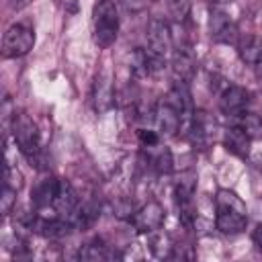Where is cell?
<instances>
[{
	"label": "cell",
	"instance_id": "15",
	"mask_svg": "<svg viewBox=\"0 0 262 262\" xmlns=\"http://www.w3.org/2000/svg\"><path fill=\"white\" fill-rule=\"evenodd\" d=\"M250 141H252V137L248 135V131H246L239 123L227 127L225 135H223V143H225V147H227L231 154L242 156V158L248 156V151H250Z\"/></svg>",
	"mask_w": 262,
	"mask_h": 262
},
{
	"label": "cell",
	"instance_id": "5",
	"mask_svg": "<svg viewBox=\"0 0 262 262\" xmlns=\"http://www.w3.org/2000/svg\"><path fill=\"white\" fill-rule=\"evenodd\" d=\"M35 45V33L31 27L16 23L6 29L4 39H2V55L4 57H20L27 55Z\"/></svg>",
	"mask_w": 262,
	"mask_h": 262
},
{
	"label": "cell",
	"instance_id": "10",
	"mask_svg": "<svg viewBox=\"0 0 262 262\" xmlns=\"http://www.w3.org/2000/svg\"><path fill=\"white\" fill-rule=\"evenodd\" d=\"M196 72V59L188 47H180L172 53V74L176 82H190Z\"/></svg>",
	"mask_w": 262,
	"mask_h": 262
},
{
	"label": "cell",
	"instance_id": "6",
	"mask_svg": "<svg viewBox=\"0 0 262 262\" xmlns=\"http://www.w3.org/2000/svg\"><path fill=\"white\" fill-rule=\"evenodd\" d=\"M250 104V92L242 86H225L219 96V108L227 117H239Z\"/></svg>",
	"mask_w": 262,
	"mask_h": 262
},
{
	"label": "cell",
	"instance_id": "13",
	"mask_svg": "<svg viewBox=\"0 0 262 262\" xmlns=\"http://www.w3.org/2000/svg\"><path fill=\"white\" fill-rule=\"evenodd\" d=\"M209 29H211V37L215 41H231L233 39V33H235V25L233 20L229 18L227 12H223L221 8H213L211 10V18H209Z\"/></svg>",
	"mask_w": 262,
	"mask_h": 262
},
{
	"label": "cell",
	"instance_id": "7",
	"mask_svg": "<svg viewBox=\"0 0 262 262\" xmlns=\"http://www.w3.org/2000/svg\"><path fill=\"white\" fill-rule=\"evenodd\" d=\"M162 221H164V209L156 201H149L139 211H135L133 217H131V223H133V227L139 233H151V231H156L162 225Z\"/></svg>",
	"mask_w": 262,
	"mask_h": 262
},
{
	"label": "cell",
	"instance_id": "17",
	"mask_svg": "<svg viewBox=\"0 0 262 262\" xmlns=\"http://www.w3.org/2000/svg\"><path fill=\"white\" fill-rule=\"evenodd\" d=\"M55 192H57V180L55 178H43L37 186H35V190H33V203L39 207V209H43V207H47V205H53V199H55Z\"/></svg>",
	"mask_w": 262,
	"mask_h": 262
},
{
	"label": "cell",
	"instance_id": "16",
	"mask_svg": "<svg viewBox=\"0 0 262 262\" xmlns=\"http://www.w3.org/2000/svg\"><path fill=\"white\" fill-rule=\"evenodd\" d=\"M129 70H131L133 78H139V80H141V78H147V76H151L154 72H158V70H162V68L154 61V57L149 55L147 49H135V51L131 53Z\"/></svg>",
	"mask_w": 262,
	"mask_h": 262
},
{
	"label": "cell",
	"instance_id": "23",
	"mask_svg": "<svg viewBox=\"0 0 262 262\" xmlns=\"http://www.w3.org/2000/svg\"><path fill=\"white\" fill-rule=\"evenodd\" d=\"M137 137H139L141 145H145V147H156V145H158V133H156V131L139 129V131H137Z\"/></svg>",
	"mask_w": 262,
	"mask_h": 262
},
{
	"label": "cell",
	"instance_id": "2",
	"mask_svg": "<svg viewBox=\"0 0 262 262\" xmlns=\"http://www.w3.org/2000/svg\"><path fill=\"white\" fill-rule=\"evenodd\" d=\"M94 41L98 47L106 49L115 43L119 33V12L113 0H98L92 8Z\"/></svg>",
	"mask_w": 262,
	"mask_h": 262
},
{
	"label": "cell",
	"instance_id": "20",
	"mask_svg": "<svg viewBox=\"0 0 262 262\" xmlns=\"http://www.w3.org/2000/svg\"><path fill=\"white\" fill-rule=\"evenodd\" d=\"M190 6H192V0H168V8L176 20H184L190 12Z\"/></svg>",
	"mask_w": 262,
	"mask_h": 262
},
{
	"label": "cell",
	"instance_id": "11",
	"mask_svg": "<svg viewBox=\"0 0 262 262\" xmlns=\"http://www.w3.org/2000/svg\"><path fill=\"white\" fill-rule=\"evenodd\" d=\"M53 207L61 217L68 215L70 221L76 215V211L80 207L78 205V194H76L74 186L68 180H57V192H55V199H53Z\"/></svg>",
	"mask_w": 262,
	"mask_h": 262
},
{
	"label": "cell",
	"instance_id": "25",
	"mask_svg": "<svg viewBox=\"0 0 262 262\" xmlns=\"http://www.w3.org/2000/svg\"><path fill=\"white\" fill-rule=\"evenodd\" d=\"M4 2H6V6L12 8V10H23L25 6L31 4V0H4Z\"/></svg>",
	"mask_w": 262,
	"mask_h": 262
},
{
	"label": "cell",
	"instance_id": "22",
	"mask_svg": "<svg viewBox=\"0 0 262 262\" xmlns=\"http://www.w3.org/2000/svg\"><path fill=\"white\" fill-rule=\"evenodd\" d=\"M16 192H18V190H14V188H10V186H4V184H2L0 209H2V213H4V215H6V213H10V209H12V205H14V199H16Z\"/></svg>",
	"mask_w": 262,
	"mask_h": 262
},
{
	"label": "cell",
	"instance_id": "3",
	"mask_svg": "<svg viewBox=\"0 0 262 262\" xmlns=\"http://www.w3.org/2000/svg\"><path fill=\"white\" fill-rule=\"evenodd\" d=\"M12 135H14V141L18 145V149L25 154V158L29 162H37V158L41 154L37 123L25 113H14V117H12Z\"/></svg>",
	"mask_w": 262,
	"mask_h": 262
},
{
	"label": "cell",
	"instance_id": "14",
	"mask_svg": "<svg viewBox=\"0 0 262 262\" xmlns=\"http://www.w3.org/2000/svg\"><path fill=\"white\" fill-rule=\"evenodd\" d=\"M190 133H192L194 143L207 145L215 135V121L205 111H194L190 119Z\"/></svg>",
	"mask_w": 262,
	"mask_h": 262
},
{
	"label": "cell",
	"instance_id": "8",
	"mask_svg": "<svg viewBox=\"0 0 262 262\" xmlns=\"http://www.w3.org/2000/svg\"><path fill=\"white\" fill-rule=\"evenodd\" d=\"M154 115H156L158 129H160L164 135H176V133L180 131L182 123H184V119H182L180 111H178V108H176L168 98H164L162 102H158V106H156Z\"/></svg>",
	"mask_w": 262,
	"mask_h": 262
},
{
	"label": "cell",
	"instance_id": "9",
	"mask_svg": "<svg viewBox=\"0 0 262 262\" xmlns=\"http://www.w3.org/2000/svg\"><path fill=\"white\" fill-rule=\"evenodd\" d=\"M92 102L96 113H106L115 102V90H113V78L108 72H102L96 76L92 86Z\"/></svg>",
	"mask_w": 262,
	"mask_h": 262
},
{
	"label": "cell",
	"instance_id": "26",
	"mask_svg": "<svg viewBox=\"0 0 262 262\" xmlns=\"http://www.w3.org/2000/svg\"><path fill=\"white\" fill-rule=\"evenodd\" d=\"M252 239H254V244H256V248L262 252V223L254 229V233H252Z\"/></svg>",
	"mask_w": 262,
	"mask_h": 262
},
{
	"label": "cell",
	"instance_id": "21",
	"mask_svg": "<svg viewBox=\"0 0 262 262\" xmlns=\"http://www.w3.org/2000/svg\"><path fill=\"white\" fill-rule=\"evenodd\" d=\"M4 186H10V188H14V190H20L23 188V174L14 168V166H6L4 168V182H2Z\"/></svg>",
	"mask_w": 262,
	"mask_h": 262
},
{
	"label": "cell",
	"instance_id": "18",
	"mask_svg": "<svg viewBox=\"0 0 262 262\" xmlns=\"http://www.w3.org/2000/svg\"><path fill=\"white\" fill-rule=\"evenodd\" d=\"M80 258L82 260H108V258H115V252H111L108 246H104L100 239H94L80 250Z\"/></svg>",
	"mask_w": 262,
	"mask_h": 262
},
{
	"label": "cell",
	"instance_id": "1",
	"mask_svg": "<svg viewBox=\"0 0 262 262\" xmlns=\"http://www.w3.org/2000/svg\"><path fill=\"white\" fill-rule=\"evenodd\" d=\"M248 211L244 201L231 190H219L215 201V225L221 233H239L246 229Z\"/></svg>",
	"mask_w": 262,
	"mask_h": 262
},
{
	"label": "cell",
	"instance_id": "27",
	"mask_svg": "<svg viewBox=\"0 0 262 262\" xmlns=\"http://www.w3.org/2000/svg\"><path fill=\"white\" fill-rule=\"evenodd\" d=\"M209 2H213V4L217 6V4H225V2H229V0H209Z\"/></svg>",
	"mask_w": 262,
	"mask_h": 262
},
{
	"label": "cell",
	"instance_id": "24",
	"mask_svg": "<svg viewBox=\"0 0 262 262\" xmlns=\"http://www.w3.org/2000/svg\"><path fill=\"white\" fill-rule=\"evenodd\" d=\"M121 2L125 4V8H127L129 12H139V10H143L145 4H147V0H121Z\"/></svg>",
	"mask_w": 262,
	"mask_h": 262
},
{
	"label": "cell",
	"instance_id": "12",
	"mask_svg": "<svg viewBox=\"0 0 262 262\" xmlns=\"http://www.w3.org/2000/svg\"><path fill=\"white\" fill-rule=\"evenodd\" d=\"M237 53L246 66L262 70V37H258V35L242 37L237 43Z\"/></svg>",
	"mask_w": 262,
	"mask_h": 262
},
{
	"label": "cell",
	"instance_id": "19",
	"mask_svg": "<svg viewBox=\"0 0 262 262\" xmlns=\"http://www.w3.org/2000/svg\"><path fill=\"white\" fill-rule=\"evenodd\" d=\"M151 166L160 172V174H168L172 170V154L168 147H160L151 158H149Z\"/></svg>",
	"mask_w": 262,
	"mask_h": 262
},
{
	"label": "cell",
	"instance_id": "4",
	"mask_svg": "<svg viewBox=\"0 0 262 262\" xmlns=\"http://www.w3.org/2000/svg\"><path fill=\"white\" fill-rule=\"evenodd\" d=\"M145 39H147V51H149V55L154 57V61L160 66V68H164V63H166V57H168V53H170V49H172V33H170V27L164 23V20H158V18H154V20H149V25H147V35H145Z\"/></svg>",
	"mask_w": 262,
	"mask_h": 262
}]
</instances>
